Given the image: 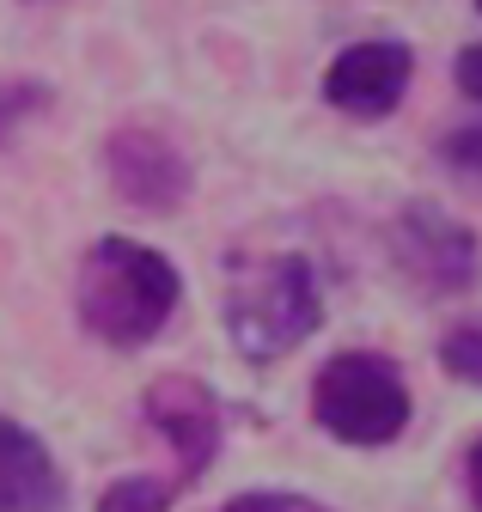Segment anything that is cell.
Masks as SVG:
<instances>
[{
  "instance_id": "7c38bea8",
  "label": "cell",
  "mask_w": 482,
  "mask_h": 512,
  "mask_svg": "<svg viewBox=\"0 0 482 512\" xmlns=\"http://www.w3.org/2000/svg\"><path fill=\"white\" fill-rule=\"evenodd\" d=\"M440 159H446V171L482 183V128H458V135H446L440 141Z\"/></svg>"
},
{
  "instance_id": "5bb4252c",
  "label": "cell",
  "mask_w": 482,
  "mask_h": 512,
  "mask_svg": "<svg viewBox=\"0 0 482 512\" xmlns=\"http://www.w3.org/2000/svg\"><path fill=\"white\" fill-rule=\"evenodd\" d=\"M464 476H470V500H476V512H482V439L470 445V464H464Z\"/></svg>"
},
{
  "instance_id": "277c9868",
  "label": "cell",
  "mask_w": 482,
  "mask_h": 512,
  "mask_svg": "<svg viewBox=\"0 0 482 512\" xmlns=\"http://www.w3.org/2000/svg\"><path fill=\"white\" fill-rule=\"evenodd\" d=\"M141 415L177 452V482H196L214 464V452H220V397L202 378H190V372L153 378L147 397H141Z\"/></svg>"
},
{
  "instance_id": "8992f818",
  "label": "cell",
  "mask_w": 482,
  "mask_h": 512,
  "mask_svg": "<svg viewBox=\"0 0 482 512\" xmlns=\"http://www.w3.org/2000/svg\"><path fill=\"white\" fill-rule=\"evenodd\" d=\"M104 171H110L116 196L129 208H147V214H171L190 196V159L159 128H116L104 141Z\"/></svg>"
},
{
  "instance_id": "9c48e42d",
  "label": "cell",
  "mask_w": 482,
  "mask_h": 512,
  "mask_svg": "<svg viewBox=\"0 0 482 512\" xmlns=\"http://www.w3.org/2000/svg\"><path fill=\"white\" fill-rule=\"evenodd\" d=\"M177 500V482L165 476H123V482H110L98 494V512H171Z\"/></svg>"
},
{
  "instance_id": "52a82bcc",
  "label": "cell",
  "mask_w": 482,
  "mask_h": 512,
  "mask_svg": "<svg viewBox=\"0 0 482 512\" xmlns=\"http://www.w3.org/2000/svg\"><path fill=\"white\" fill-rule=\"evenodd\" d=\"M415 80V55L397 37H373V43H354L342 49L330 68H324V98L342 116H391L403 104Z\"/></svg>"
},
{
  "instance_id": "4fadbf2b",
  "label": "cell",
  "mask_w": 482,
  "mask_h": 512,
  "mask_svg": "<svg viewBox=\"0 0 482 512\" xmlns=\"http://www.w3.org/2000/svg\"><path fill=\"white\" fill-rule=\"evenodd\" d=\"M452 74H458V92L482 104V43H470V49H458V68H452Z\"/></svg>"
},
{
  "instance_id": "ba28073f",
  "label": "cell",
  "mask_w": 482,
  "mask_h": 512,
  "mask_svg": "<svg viewBox=\"0 0 482 512\" xmlns=\"http://www.w3.org/2000/svg\"><path fill=\"white\" fill-rule=\"evenodd\" d=\"M68 506V482L55 470L49 445L0 415V512H62Z\"/></svg>"
},
{
  "instance_id": "8fae6325",
  "label": "cell",
  "mask_w": 482,
  "mask_h": 512,
  "mask_svg": "<svg viewBox=\"0 0 482 512\" xmlns=\"http://www.w3.org/2000/svg\"><path fill=\"white\" fill-rule=\"evenodd\" d=\"M220 512H324L312 494H293V488H251V494H232Z\"/></svg>"
},
{
  "instance_id": "5b68a950",
  "label": "cell",
  "mask_w": 482,
  "mask_h": 512,
  "mask_svg": "<svg viewBox=\"0 0 482 512\" xmlns=\"http://www.w3.org/2000/svg\"><path fill=\"white\" fill-rule=\"evenodd\" d=\"M391 250H397V269L428 287V293H464L476 281V238L470 226H458L452 214L415 202L397 214V232H391Z\"/></svg>"
},
{
  "instance_id": "7a4b0ae2",
  "label": "cell",
  "mask_w": 482,
  "mask_h": 512,
  "mask_svg": "<svg viewBox=\"0 0 482 512\" xmlns=\"http://www.w3.org/2000/svg\"><path fill=\"white\" fill-rule=\"evenodd\" d=\"M220 317H226V336L238 342V354L263 366V360H281L324 330V293H318V275L299 250L238 256L226 269Z\"/></svg>"
},
{
  "instance_id": "30bf717a",
  "label": "cell",
  "mask_w": 482,
  "mask_h": 512,
  "mask_svg": "<svg viewBox=\"0 0 482 512\" xmlns=\"http://www.w3.org/2000/svg\"><path fill=\"white\" fill-rule=\"evenodd\" d=\"M440 366H446L458 384H482V317L452 324V330L440 336Z\"/></svg>"
},
{
  "instance_id": "6da1fadb",
  "label": "cell",
  "mask_w": 482,
  "mask_h": 512,
  "mask_svg": "<svg viewBox=\"0 0 482 512\" xmlns=\"http://www.w3.org/2000/svg\"><path fill=\"white\" fill-rule=\"evenodd\" d=\"M177 299H184V275L171 269V256H159L141 238H116V232L86 250L80 287H74L80 324L104 348H141V342H153L171 324Z\"/></svg>"
},
{
  "instance_id": "3957f363",
  "label": "cell",
  "mask_w": 482,
  "mask_h": 512,
  "mask_svg": "<svg viewBox=\"0 0 482 512\" xmlns=\"http://www.w3.org/2000/svg\"><path fill=\"white\" fill-rule=\"evenodd\" d=\"M312 415L342 445H391L409 427V384L385 354L348 348L312 378Z\"/></svg>"
}]
</instances>
